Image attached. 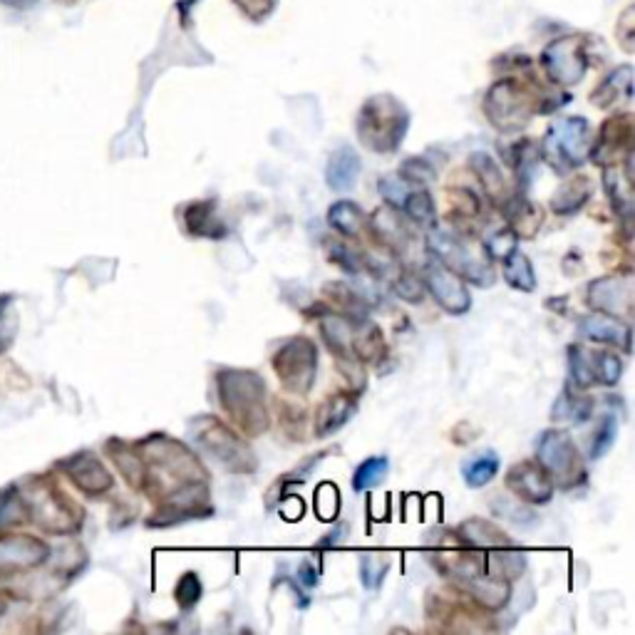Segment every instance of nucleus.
Returning a JSON list of instances; mask_svg holds the SVG:
<instances>
[{
	"instance_id": "obj_1",
	"label": "nucleus",
	"mask_w": 635,
	"mask_h": 635,
	"mask_svg": "<svg viewBox=\"0 0 635 635\" xmlns=\"http://www.w3.org/2000/svg\"><path fill=\"white\" fill-rule=\"evenodd\" d=\"M137 450L144 469H147L144 492L159 502L181 487L208 479L202 459L187 444L171 440L167 434H149L137 444Z\"/></svg>"
},
{
	"instance_id": "obj_2",
	"label": "nucleus",
	"mask_w": 635,
	"mask_h": 635,
	"mask_svg": "<svg viewBox=\"0 0 635 635\" xmlns=\"http://www.w3.org/2000/svg\"><path fill=\"white\" fill-rule=\"evenodd\" d=\"M216 390H219L224 412L247 438H259L268 430V393L259 373L243 368H224L216 373Z\"/></svg>"
},
{
	"instance_id": "obj_3",
	"label": "nucleus",
	"mask_w": 635,
	"mask_h": 635,
	"mask_svg": "<svg viewBox=\"0 0 635 635\" xmlns=\"http://www.w3.org/2000/svg\"><path fill=\"white\" fill-rule=\"evenodd\" d=\"M28 522L52 537H70L83 526V510L48 477H31L21 489Z\"/></svg>"
},
{
	"instance_id": "obj_4",
	"label": "nucleus",
	"mask_w": 635,
	"mask_h": 635,
	"mask_svg": "<svg viewBox=\"0 0 635 635\" xmlns=\"http://www.w3.org/2000/svg\"><path fill=\"white\" fill-rule=\"evenodd\" d=\"M407 130H410V112L393 95H373L360 107L356 132L362 147L378 154H393L400 149Z\"/></svg>"
},
{
	"instance_id": "obj_5",
	"label": "nucleus",
	"mask_w": 635,
	"mask_h": 635,
	"mask_svg": "<svg viewBox=\"0 0 635 635\" xmlns=\"http://www.w3.org/2000/svg\"><path fill=\"white\" fill-rule=\"evenodd\" d=\"M189 434L204 455L212 457L216 465L231 471V475H253L259 469L256 455H253L249 442H243L239 434L226 428L216 417H196L194 422H189Z\"/></svg>"
},
{
	"instance_id": "obj_6",
	"label": "nucleus",
	"mask_w": 635,
	"mask_h": 635,
	"mask_svg": "<svg viewBox=\"0 0 635 635\" xmlns=\"http://www.w3.org/2000/svg\"><path fill=\"white\" fill-rule=\"evenodd\" d=\"M594 130L586 117H561L543 134L539 154L559 175H571L588 159Z\"/></svg>"
},
{
	"instance_id": "obj_7",
	"label": "nucleus",
	"mask_w": 635,
	"mask_h": 635,
	"mask_svg": "<svg viewBox=\"0 0 635 635\" xmlns=\"http://www.w3.org/2000/svg\"><path fill=\"white\" fill-rule=\"evenodd\" d=\"M541 112L537 89L524 80L504 77L489 87L484 97L487 120L499 132H519L531 122V117Z\"/></svg>"
},
{
	"instance_id": "obj_8",
	"label": "nucleus",
	"mask_w": 635,
	"mask_h": 635,
	"mask_svg": "<svg viewBox=\"0 0 635 635\" xmlns=\"http://www.w3.org/2000/svg\"><path fill=\"white\" fill-rule=\"evenodd\" d=\"M537 465L559 489H576L586 482V462L566 430H543L539 434Z\"/></svg>"
},
{
	"instance_id": "obj_9",
	"label": "nucleus",
	"mask_w": 635,
	"mask_h": 635,
	"mask_svg": "<svg viewBox=\"0 0 635 635\" xmlns=\"http://www.w3.org/2000/svg\"><path fill=\"white\" fill-rule=\"evenodd\" d=\"M428 247L432 251V256H438L442 266L455 271L462 280H469V284H475L479 288H489L496 280V271L492 268L489 259H484L482 253H477L475 247H469L467 241H462L455 233L434 231L430 236Z\"/></svg>"
},
{
	"instance_id": "obj_10",
	"label": "nucleus",
	"mask_w": 635,
	"mask_h": 635,
	"mask_svg": "<svg viewBox=\"0 0 635 635\" xmlns=\"http://www.w3.org/2000/svg\"><path fill=\"white\" fill-rule=\"evenodd\" d=\"M274 370L290 395L303 397L313 390L315 375H317V346L298 335V338H288L284 346L276 350L274 356Z\"/></svg>"
},
{
	"instance_id": "obj_11",
	"label": "nucleus",
	"mask_w": 635,
	"mask_h": 635,
	"mask_svg": "<svg viewBox=\"0 0 635 635\" xmlns=\"http://www.w3.org/2000/svg\"><path fill=\"white\" fill-rule=\"evenodd\" d=\"M212 514L214 506L208 502L206 482H194L161 499L159 510L149 516L147 526H152V529H167V526H177L192 519H208Z\"/></svg>"
},
{
	"instance_id": "obj_12",
	"label": "nucleus",
	"mask_w": 635,
	"mask_h": 635,
	"mask_svg": "<svg viewBox=\"0 0 635 635\" xmlns=\"http://www.w3.org/2000/svg\"><path fill=\"white\" fill-rule=\"evenodd\" d=\"M541 68L553 85L559 87L578 85L588 70V52L584 38H578V35H564V38L553 40L549 48L541 52Z\"/></svg>"
},
{
	"instance_id": "obj_13",
	"label": "nucleus",
	"mask_w": 635,
	"mask_h": 635,
	"mask_svg": "<svg viewBox=\"0 0 635 635\" xmlns=\"http://www.w3.org/2000/svg\"><path fill=\"white\" fill-rule=\"evenodd\" d=\"M50 561V547L28 534H0V578L28 574Z\"/></svg>"
},
{
	"instance_id": "obj_14",
	"label": "nucleus",
	"mask_w": 635,
	"mask_h": 635,
	"mask_svg": "<svg viewBox=\"0 0 635 635\" xmlns=\"http://www.w3.org/2000/svg\"><path fill=\"white\" fill-rule=\"evenodd\" d=\"M586 301L596 313L619 317V321H628L635 308L633 276L623 274L591 280L586 290Z\"/></svg>"
},
{
	"instance_id": "obj_15",
	"label": "nucleus",
	"mask_w": 635,
	"mask_h": 635,
	"mask_svg": "<svg viewBox=\"0 0 635 635\" xmlns=\"http://www.w3.org/2000/svg\"><path fill=\"white\" fill-rule=\"evenodd\" d=\"M422 284H424V290H430L434 303H438L444 313H450V315L469 313L471 293L467 284L455 274V271L442 266L438 259L424 266Z\"/></svg>"
},
{
	"instance_id": "obj_16",
	"label": "nucleus",
	"mask_w": 635,
	"mask_h": 635,
	"mask_svg": "<svg viewBox=\"0 0 635 635\" xmlns=\"http://www.w3.org/2000/svg\"><path fill=\"white\" fill-rule=\"evenodd\" d=\"M633 157V120L631 115H615L603 122L598 137L591 142L588 159L598 167H619Z\"/></svg>"
},
{
	"instance_id": "obj_17",
	"label": "nucleus",
	"mask_w": 635,
	"mask_h": 635,
	"mask_svg": "<svg viewBox=\"0 0 635 635\" xmlns=\"http://www.w3.org/2000/svg\"><path fill=\"white\" fill-rule=\"evenodd\" d=\"M58 469L87 496H103L115 484L110 469L93 452H77V455L58 462Z\"/></svg>"
},
{
	"instance_id": "obj_18",
	"label": "nucleus",
	"mask_w": 635,
	"mask_h": 635,
	"mask_svg": "<svg viewBox=\"0 0 635 635\" xmlns=\"http://www.w3.org/2000/svg\"><path fill=\"white\" fill-rule=\"evenodd\" d=\"M506 489L514 492L526 504H549L556 487L537 462H519L506 471Z\"/></svg>"
},
{
	"instance_id": "obj_19",
	"label": "nucleus",
	"mask_w": 635,
	"mask_h": 635,
	"mask_svg": "<svg viewBox=\"0 0 635 635\" xmlns=\"http://www.w3.org/2000/svg\"><path fill=\"white\" fill-rule=\"evenodd\" d=\"M358 405H360V397L356 390H340V393H333L325 397L315 410V422H313L315 438L325 440V438H333L335 432H340L352 420V415L358 412Z\"/></svg>"
},
{
	"instance_id": "obj_20",
	"label": "nucleus",
	"mask_w": 635,
	"mask_h": 635,
	"mask_svg": "<svg viewBox=\"0 0 635 635\" xmlns=\"http://www.w3.org/2000/svg\"><path fill=\"white\" fill-rule=\"evenodd\" d=\"M578 331L584 335L586 340L591 343H601V346H613L621 348L625 352H631V338L633 331L631 325L625 321H619V317L596 313V315H586L580 317Z\"/></svg>"
},
{
	"instance_id": "obj_21",
	"label": "nucleus",
	"mask_w": 635,
	"mask_h": 635,
	"mask_svg": "<svg viewBox=\"0 0 635 635\" xmlns=\"http://www.w3.org/2000/svg\"><path fill=\"white\" fill-rule=\"evenodd\" d=\"M457 588H462V591H465L477 606H482L484 611H492V613L502 611L512 598V580L494 578L489 574H477L467 580H462V584H457Z\"/></svg>"
},
{
	"instance_id": "obj_22",
	"label": "nucleus",
	"mask_w": 635,
	"mask_h": 635,
	"mask_svg": "<svg viewBox=\"0 0 635 635\" xmlns=\"http://www.w3.org/2000/svg\"><path fill=\"white\" fill-rule=\"evenodd\" d=\"M455 539L459 547L467 549H477V551H492V549H504L512 547V539L506 537V531L499 529L494 522L487 519H467L457 526Z\"/></svg>"
},
{
	"instance_id": "obj_23",
	"label": "nucleus",
	"mask_w": 635,
	"mask_h": 635,
	"mask_svg": "<svg viewBox=\"0 0 635 635\" xmlns=\"http://www.w3.org/2000/svg\"><path fill=\"white\" fill-rule=\"evenodd\" d=\"M317 331L323 335V343L335 356V360H358L352 352V331H356V317L343 313H325L317 321Z\"/></svg>"
},
{
	"instance_id": "obj_24",
	"label": "nucleus",
	"mask_w": 635,
	"mask_h": 635,
	"mask_svg": "<svg viewBox=\"0 0 635 635\" xmlns=\"http://www.w3.org/2000/svg\"><path fill=\"white\" fill-rule=\"evenodd\" d=\"M469 165L475 169V175L479 179V187L484 189V194L492 199L496 206H504L510 202V196L514 194V189L510 184V179L504 177V171L499 169L492 154L487 152H475L469 157Z\"/></svg>"
},
{
	"instance_id": "obj_25",
	"label": "nucleus",
	"mask_w": 635,
	"mask_h": 635,
	"mask_svg": "<svg viewBox=\"0 0 635 635\" xmlns=\"http://www.w3.org/2000/svg\"><path fill=\"white\" fill-rule=\"evenodd\" d=\"M370 229H373L375 239L383 243V247H387L395 253L405 251V247H410V241H412V233L410 229H407L405 219L393 206L378 208V212L373 214V219H370Z\"/></svg>"
},
{
	"instance_id": "obj_26",
	"label": "nucleus",
	"mask_w": 635,
	"mask_h": 635,
	"mask_svg": "<svg viewBox=\"0 0 635 635\" xmlns=\"http://www.w3.org/2000/svg\"><path fill=\"white\" fill-rule=\"evenodd\" d=\"M631 97H633V68L621 65L608 72L601 80V85L591 93V103L598 110H613V107L628 103Z\"/></svg>"
},
{
	"instance_id": "obj_27",
	"label": "nucleus",
	"mask_w": 635,
	"mask_h": 635,
	"mask_svg": "<svg viewBox=\"0 0 635 635\" xmlns=\"http://www.w3.org/2000/svg\"><path fill=\"white\" fill-rule=\"evenodd\" d=\"M502 208H504L506 224H510V229L519 236V239H531V236L541 229V224H543L541 206L534 204L526 194L514 192L510 196V202H506Z\"/></svg>"
},
{
	"instance_id": "obj_28",
	"label": "nucleus",
	"mask_w": 635,
	"mask_h": 635,
	"mask_svg": "<svg viewBox=\"0 0 635 635\" xmlns=\"http://www.w3.org/2000/svg\"><path fill=\"white\" fill-rule=\"evenodd\" d=\"M360 169L362 165L356 149L338 147L331 154L328 167H325V184H328V189L335 194H346L356 187Z\"/></svg>"
},
{
	"instance_id": "obj_29",
	"label": "nucleus",
	"mask_w": 635,
	"mask_h": 635,
	"mask_svg": "<svg viewBox=\"0 0 635 635\" xmlns=\"http://www.w3.org/2000/svg\"><path fill=\"white\" fill-rule=\"evenodd\" d=\"M107 455L115 462V467L120 469V475L124 477V482L132 489H142L144 492V482H147V469H144V462L140 457L137 444H127L122 440H110L107 442Z\"/></svg>"
},
{
	"instance_id": "obj_30",
	"label": "nucleus",
	"mask_w": 635,
	"mask_h": 635,
	"mask_svg": "<svg viewBox=\"0 0 635 635\" xmlns=\"http://www.w3.org/2000/svg\"><path fill=\"white\" fill-rule=\"evenodd\" d=\"M631 159H625V171L619 167H603V187L611 196V204L623 219H631L633 214V179H631Z\"/></svg>"
},
{
	"instance_id": "obj_31",
	"label": "nucleus",
	"mask_w": 635,
	"mask_h": 635,
	"mask_svg": "<svg viewBox=\"0 0 635 635\" xmlns=\"http://www.w3.org/2000/svg\"><path fill=\"white\" fill-rule=\"evenodd\" d=\"M591 194H594L591 179L584 177V175L571 177L556 189V192H553L551 212L556 216H574L576 212H580V208L586 206Z\"/></svg>"
},
{
	"instance_id": "obj_32",
	"label": "nucleus",
	"mask_w": 635,
	"mask_h": 635,
	"mask_svg": "<svg viewBox=\"0 0 635 635\" xmlns=\"http://www.w3.org/2000/svg\"><path fill=\"white\" fill-rule=\"evenodd\" d=\"M184 229L199 239H221L226 226L216 216L214 202H194L184 208Z\"/></svg>"
},
{
	"instance_id": "obj_33",
	"label": "nucleus",
	"mask_w": 635,
	"mask_h": 635,
	"mask_svg": "<svg viewBox=\"0 0 635 635\" xmlns=\"http://www.w3.org/2000/svg\"><path fill=\"white\" fill-rule=\"evenodd\" d=\"M352 352L360 362H378L385 356L383 331L370 321V317H356V331H352Z\"/></svg>"
},
{
	"instance_id": "obj_34",
	"label": "nucleus",
	"mask_w": 635,
	"mask_h": 635,
	"mask_svg": "<svg viewBox=\"0 0 635 635\" xmlns=\"http://www.w3.org/2000/svg\"><path fill=\"white\" fill-rule=\"evenodd\" d=\"M594 412V400L586 395H578L574 387L566 385L551 407L553 422H586Z\"/></svg>"
},
{
	"instance_id": "obj_35",
	"label": "nucleus",
	"mask_w": 635,
	"mask_h": 635,
	"mask_svg": "<svg viewBox=\"0 0 635 635\" xmlns=\"http://www.w3.org/2000/svg\"><path fill=\"white\" fill-rule=\"evenodd\" d=\"M526 568V556L522 551H516V547H504V549H492L484 553V574L504 580H514L524 574Z\"/></svg>"
},
{
	"instance_id": "obj_36",
	"label": "nucleus",
	"mask_w": 635,
	"mask_h": 635,
	"mask_svg": "<svg viewBox=\"0 0 635 635\" xmlns=\"http://www.w3.org/2000/svg\"><path fill=\"white\" fill-rule=\"evenodd\" d=\"M323 298L328 301L335 311L348 317H368V303L356 288L343 284V280H331L323 286Z\"/></svg>"
},
{
	"instance_id": "obj_37",
	"label": "nucleus",
	"mask_w": 635,
	"mask_h": 635,
	"mask_svg": "<svg viewBox=\"0 0 635 635\" xmlns=\"http://www.w3.org/2000/svg\"><path fill=\"white\" fill-rule=\"evenodd\" d=\"M328 224L333 231H338L346 239H358L362 233V226H366V214L362 208L350 202V199H340L328 208Z\"/></svg>"
},
{
	"instance_id": "obj_38",
	"label": "nucleus",
	"mask_w": 635,
	"mask_h": 635,
	"mask_svg": "<svg viewBox=\"0 0 635 635\" xmlns=\"http://www.w3.org/2000/svg\"><path fill=\"white\" fill-rule=\"evenodd\" d=\"M502 276L512 288L522 290V293H531L537 290V271L531 266V259L519 249L512 251L510 256L502 261Z\"/></svg>"
},
{
	"instance_id": "obj_39",
	"label": "nucleus",
	"mask_w": 635,
	"mask_h": 635,
	"mask_svg": "<svg viewBox=\"0 0 635 635\" xmlns=\"http://www.w3.org/2000/svg\"><path fill=\"white\" fill-rule=\"evenodd\" d=\"M499 465H502V462H499L496 452L492 450L479 452V455L465 459V465H462V479H465V484L469 489H482L496 477Z\"/></svg>"
},
{
	"instance_id": "obj_40",
	"label": "nucleus",
	"mask_w": 635,
	"mask_h": 635,
	"mask_svg": "<svg viewBox=\"0 0 635 635\" xmlns=\"http://www.w3.org/2000/svg\"><path fill=\"white\" fill-rule=\"evenodd\" d=\"M403 212L420 229H434L438 226V206H434V199L428 189H412L405 199Z\"/></svg>"
},
{
	"instance_id": "obj_41",
	"label": "nucleus",
	"mask_w": 635,
	"mask_h": 635,
	"mask_svg": "<svg viewBox=\"0 0 635 635\" xmlns=\"http://www.w3.org/2000/svg\"><path fill=\"white\" fill-rule=\"evenodd\" d=\"M489 510L494 512V516L499 519H506L512 524H519V526H529L537 522V514H534L531 504L522 502L519 496H506V494H492L489 499Z\"/></svg>"
},
{
	"instance_id": "obj_42",
	"label": "nucleus",
	"mask_w": 635,
	"mask_h": 635,
	"mask_svg": "<svg viewBox=\"0 0 635 635\" xmlns=\"http://www.w3.org/2000/svg\"><path fill=\"white\" fill-rule=\"evenodd\" d=\"M568 375H571V387H576V390H588L596 385L591 350H586L584 346L568 348Z\"/></svg>"
},
{
	"instance_id": "obj_43",
	"label": "nucleus",
	"mask_w": 635,
	"mask_h": 635,
	"mask_svg": "<svg viewBox=\"0 0 635 635\" xmlns=\"http://www.w3.org/2000/svg\"><path fill=\"white\" fill-rule=\"evenodd\" d=\"M23 522H28V516H25L21 489L5 487L3 492H0V534L13 531L15 526H21Z\"/></svg>"
},
{
	"instance_id": "obj_44",
	"label": "nucleus",
	"mask_w": 635,
	"mask_h": 635,
	"mask_svg": "<svg viewBox=\"0 0 635 635\" xmlns=\"http://www.w3.org/2000/svg\"><path fill=\"white\" fill-rule=\"evenodd\" d=\"M387 471H390L387 457H368L366 462H360L356 475H352V489H356V492L375 489L378 484L385 482Z\"/></svg>"
},
{
	"instance_id": "obj_45",
	"label": "nucleus",
	"mask_w": 635,
	"mask_h": 635,
	"mask_svg": "<svg viewBox=\"0 0 635 635\" xmlns=\"http://www.w3.org/2000/svg\"><path fill=\"white\" fill-rule=\"evenodd\" d=\"M591 360H594V378L598 385H606V387H613L619 385V380L623 375V358L619 352H611V350H596L591 352Z\"/></svg>"
},
{
	"instance_id": "obj_46",
	"label": "nucleus",
	"mask_w": 635,
	"mask_h": 635,
	"mask_svg": "<svg viewBox=\"0 0 635 635\" xmlns=\"http://www.w3.org/2000/svg\"><path fill=\"white\" fill-rule=\"evenodd\" d=\"M615 440H619V415L606 412L601 415V420L596 422L594 440H591V459L606 457L615 444Z\"/></svg>"
},
{
	"instance_id": "obj_47",
	"label": "nucleus",
	"mask_w": 635,
	"mask_h": 635,
	"mask_svg": "<svg viewBox=\"0 0 635 635\" xmlns=\"http://www.w3.org/2000/svg\"><path fill=\"white\" fill-rule=\"evenodd\" d=\"M390 571V559L385 553H362L360 556V580L368 591H378Z\"/></svg>"
},
{
	"instance_id": "obj_48",
	"label": "nucleus",
	"mask_w": 635,
	"mask_h": 635,
	"mask_svg": "<svg viewBox=\"0 0 635 635\" xmlns=\"http://www.w3.org/2000/svg\"><path fill=\"white\" fill-rule=\"evenodd\" d=\"M516 249H519V236H516L510 226H506V229L489 233L487 241H484V256L489 261H504Z\"/></svg>"
},
{
	"instance_id": "obj_49",
	"label": "nucleus",
	"mask_w": 635,
	"mask_h": 635,
	"mask_svg": "<svg viewBox=\"0 0 635 635\" xmlns=\"http://www.w3.org/2000/svg\"><path fill=\"white\" fill-rule=\"evenodd\" d=\"M315 514L321 522H335L340 514V492L338 487L325 482L315 489Z\"/></svg>"
},
{
	"instance_id": "obj_50",
	"label": "nucleus",
	"mask_w": 635,
	"mask_h": 635,
	"mask_svg": "<svg viewBox=\"0 0 635 635\" xmlns=\"http://www.w3.org/2000/svg\"><path fill=\"white\" fill-rule=\"evenodd\" d=\"M202 578H199L194 571H187L184 576L177 580V588H175V598L181 611H192V608L202 601Z\"/></svg>"
},
{
	"instance_id": "obj_51",
	"label": "nucleus",
	"mask_w": 635,
	"mask_h": 635,
	"mask_svg": "<svg viewBox=\"0 0 635 635\" xmlns=\"http://www.w3.org/2000/svg\"><path fill=\"white\" fill-rule=\"evenodd\" d=\"M378 192L383 194L387 206H393V208H397V212H403V204H405L407 194L412 192V187H410V181H407L405 177L390 175V177H383L378 181Z\"/></svg>"
},
{
	"instance_id": "obj_52",
	"label": "nucleus",
	"mask_w": 635,
	"mask_h": 635,
	"mask_svg": "<svg viewBox=\"0 0 635 635\" xmlns=\"http://www.w3.org/2000/svg\"><path fill=\"white\" fill-rule=\"evenodd\" d=\"M395 293L400 296L405 303H422V298H424L422 278H417L412 271H403L395 280Z\"/></svg>"
},
{
	"instance_id": "obj_53",
	"label": "nucleus",
	"mask_w": 635,
	"mask_h": 635,
	"mask_svg": "<svg viewBox=\"0 0 635 635\" xmlns=\"http://www.w3.org/2000/svg\"><path fill=\"white\" fill-rule=\"evenodd\" d=\"M397 175L405 177L410 184H430V181L434 179V167L430 165L428 159H407L405 165L400 167V171Z\"/></svg>"
},
{
	"instance_id": "obj_54",
	"label": "nucleus",
	"mask_w": 635,
	"mask_h": 635,
	"mask_svg": "<svg viewBox=\"0 0 635 635\" xmlns=\"http://www.w3.org/2000/svg\"><path fill=\"white\" fill-rule=\"evenodd\" d=\"M328 256L333 263H338L343 271H348V274H360L362 271V261L356 251L346 243H328Z\"/></svg>"
},
{
	"instance_id": "obj_55",
	"label": "nucleus",
	"mask_w": 635,
	"mask_h": 635,
	"mask_svg": "<svg viewBox=\"0 0 635 635\" xmlns=\"http://www.w3.org/2000/svg\"><path fill=\"white\" fill-rule=\"evenodd\" d=\"M15 325L17 323H15V313H13L11 298L0 296V352H3L13 343Z\"/></svg>"
},
{
	"instance_id": "obj_56",
	"label": "nucleus",
	"mask_w": 635,
	"mask_h": 635,
	"mask_svg": "<svg viewBox=\"0 0 635 635\" xmlns=\"http://www.w3.org/2000/svg\"><path fill=\"white\" fill-rule=\"evenodd\" d=\"M233 3L253 23L266 21V17L274 13V8H276V0H233Z\"/></svg>"
},
{
	"instance_id": "obj_57",
	"label": "nucleus",
	"mask_w": 635,
	"mask_h": 635,
	"mask_svg": "<svg viewBox=\"0 0 635 635\" xmlns=\"http://www.w3.org/2000/svg\"><path fill=\"white\" fill-rule=\"evenodd\" d=\"M303 502L301 496H288L284 499V504H280V516H284L286 522H298L303 516Z\"/></svg>"
},
{
	"instance_id": "obj_58",
	"label": "nucleus",
	"mask_w": 635,
	"mask_h": 635,
	"mask_svg": "<svg viewBox=\"0 0 635 635\" xmlns=\"http://www.w3.org/2000/svg\"><path fill=\"white\" fill-rule=\"evenodd\" d=\"M298 580H301L305 588L317 586V571L313 568V564H308V561H303V564L298 566Z\"/></svg>"
},
{
	"instance_id": "obj_59",
	"label": "nucleus",
	"mask_w": 635,
	"mask_h": 635,
	"mask_svg": "<svg viewBox=\"0 0 635 635\" xmlns=\"http://www.w3.org/2000/svg\"><path fill=\"white\" fill-rule=\"evenodd\" d=\"M346 534H348V526H346V524H340L338 529H333V531L328 534V539H323V541H321V547H333V543H340L343 539H346Z\"/></svg>"
},
{
	"instance_id": "obj_60",
	"label": "nucleus",
	"mask_w": 635,
	"mask_h": 635,
	"mask_svg": "<svg viewBox=\"0 0 635 635\" xmlns=\"http://www.w3.org/2000/svg\"><path fill=\"white\" fill-rule=\"evenodd\" d=\"M5 5H13V8H23V5H28L31 0H3Z\"/></svg>"
},
{
	"instance_id": "obj_61",
	"label": "nucleus",
	"mask_w": 635,
	"mask_h": 635,
	"mask_svg": "<svg viewBox=\"0 0 635 635\" xmlns=\"http://www.w3.org/2000/svg\"><path fill=\"white\" fill-rule=\"evenodd\" d=\"M5 608H8V598H5V594H0V615L5 613Z\"/></svg>"
}]
</instances>
